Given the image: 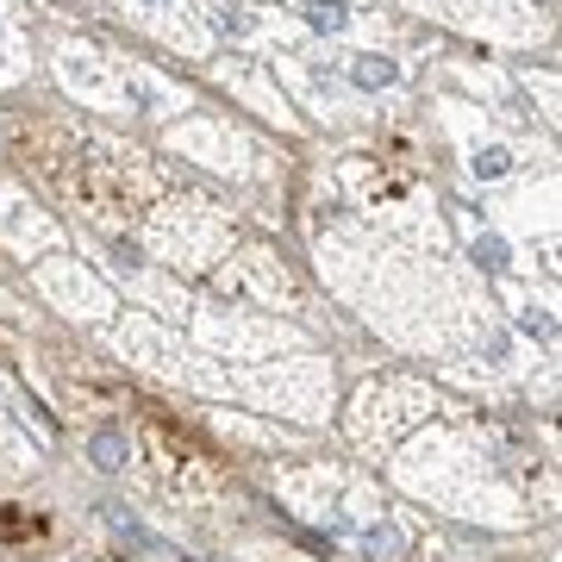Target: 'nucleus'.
Wrapping results in <instances>:
<instances>
[{
  "mask_svg": "<svg viewBox=\"0 0 562 562\" xmlns=\"http://www.w3.org/2000/svg\"><path fill=\"white\" fill-rule=\"evenodd\" d=\"M0 531H7V538H44V519H25L20 506H7V513H0Z\"/></svg>",
  "mask_w": 562,
  "mask_h": 562,
  "instance_id": "obj_1",
  "label": "nucleus"
}]
</instances>
